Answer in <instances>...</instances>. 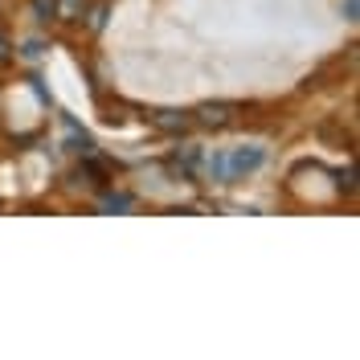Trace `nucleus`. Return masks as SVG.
<instances>
[{"label":"nucleus","mask_w":360,"mask_h":360,"mask_svg":"<svg viewBox=\"0 0 360 360\" xmlns=\"http://www.w3.org/2000/svg\"><path fill=\"white\" fill-rule=\"evenodd\" d=\"M225 164V176H238V172H250V168H258L262 164V148H246V152H233Z\"/></svg>","instance_id":"nucleus-2"},{"label":"nucleus","mask_w":360,"mask_h":360,"mask_svg":"<svg viewBox=\"0 0 360 360\" xmlns=\"http://www.w3.org/2000/svg\"><path fill=\"white\" fill-rule=\"evenodd\" d=\"M103 25H107V4H98L94 17H90V29H103Z\"/></svg>","instance_id":"nucleus-5"},{"label":"nucleus","mask_w":360,"mask_h":360,"mask_svg":"<svg viewBox=\"0 0 360 360\" xmlns=\"http://www.w3.org/2000/svg\"><path fill=\"white\" fill-rule=\"evenodd\" d=\"M53 13H58V17H66V21H74V17L82 13V0H62V4H53Z\"/></svg>","instance_id":"nucleus-4"},{"label":"nucleus","mask_w":360,"mask_h":360,"mask_svg":"<svg viewBox=\"0 0 360 360\" xmlns=\"http://www.w3.org/2000/svg\"><path fill=\"white\" fill-rule=\"evenodd\" d=\"M8 53H13V45H8V37L0 33V62H8Z\"/></svg>","instance_id":"nucleus-7"},{"label":"nucleus","mask_w":360,"mask_h":360,"mask_svg":"<svg viewBox=\"0 0 360 360\" xmlns=\"http://www.w3.org/2000/svg\"><path fill=\"white\" fill-rule=\"evenodd\" d=\"M152 123H156L160 131H184L188 127V115H180V111H160V115H152Z\"/></svg>","instance_id":"nucleus-3"},{"label":"nucleus","mask_w":360,"mask_h":360,"mask_svg":"<svg viewBox=\"0 0 360 360\" xmlns=\"http://www.w3.org/2000/svg\"><path fill=\"white\" fill-rule=\"evenodd\" d=\"M233 115H238V107H233V103H205L201 111H197V119H201L205 127H225Z\"/></svg>","instance_id":"nucleus-1"},{"label":"nucleus","mask_w":360,"mask_h":360,"mask_svg":"<svg viewBox=\"0 0 360 360\" xmlns=\"http://www.w3.org/2000/svg\"><path fill=\"white\" fill-rule=\"evenodd\" d=\"M53 4H58V0H37V13H41V17H49V13H53Z\"/></svg>","instance_id":"nucleus-8"},{"label":"nucleus","mask_w":360,"mask_h":360,"mask_svg":"<svg viewBox=\"0 0 360 360\" xmlns=\"http://www.w3.org/2000/svg\"><path fill=\"white\" fill-rule=\"evenodd\" d=\"M107 205H111V209H131V197L119 193V197H107Z\"/></svg>","instance_id":"nucleus-6"}]
</instances>
